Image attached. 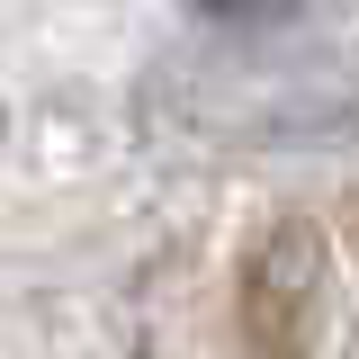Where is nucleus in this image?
I'll use <instances>...</instances> for the list:
<instances>
[{"mask_svg": "<svg viewBox=\"0 0 359 359\" xmlns=\"http://www.w3.org/2000/svg\"><path fill=\"white\" fill-rule=\"evenodd\" d=\"M314 261H323V252H314L306 224H278L261 269H252V323H269V306L287 297V332H297V314H306V297H314Z\"/></svg>", "mask_w": 359, "mask_h": 359, "instance_id": "1", "label": "nucleus"}, {"mask_svg": "<svg viewBox=\"0 0 359 359\" xmlns=\"http://www.w3.org/2000/svg\"><path fill=\"white\" fill-rule=\"evenodd\" d=\"M198 18H224V27H261V18H287L297 0H189Z\"/></svg>", "mask_w": 359, "mask_h": 359, "instance_id": "2", "label": "nucleus"}]
</instances>
